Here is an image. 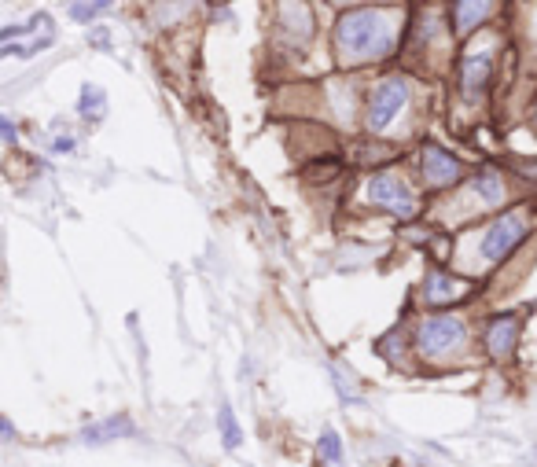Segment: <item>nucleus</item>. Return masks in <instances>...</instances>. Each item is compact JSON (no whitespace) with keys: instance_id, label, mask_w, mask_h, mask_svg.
Returning <instances> with one entry per match:
<instances>
[{"instance_id":"f257e3e1","label":"nucleus","mask_w":537,"mask_h":467,"mask_svg":"<svg viewBox=\"0 0 537 467\" xmlns=\"http://www.w3.org/2000/svg\"><path fill=\"white\" fill-rule=\"evenodd\" d=\"M335 45H339V56L346 63L379 59L394 48V26L376 8H357V12L339 19V26H335Z\"/></svg>"},{"instance_id":"f03ea898","label":"nucleus","mask_w":537,"mask_h":467,"mask_svg":"<svg viewBox=\"0 0 537 467\" xmlns=\"http://www.w3.org/2000/svg\"><path fill=\"white\" fill-rule=\"evenodd\" d=\"M460 342H464V324L449 313L423 320L420 331H416V346H420L423 357H442L449 350H457Z\"/></svg>"},{"instance_id":"7ed1b4c3","label":"nucleus","mask_w":537,"mask_h":467,"mask_svg":"<svg viewBox=\"0 0 537 467\" xmlns=\"http://www.w3.org/2000/svg\"><path fill=\"white\" fill-rule=\"evenodd\" d=\"M409 103V85H405V78H387L383 85H379L376 92H372V107H368V126L376 129H387L394 118L401 114V107Z\"/></svg>"},{"instance_id":"20e7f679","label":"nucleus","mask_w":537,"mask_h":467,"mask_svg":"<svg viewBox=\"0 0 537 467\" xmlns=\"http://www.w3.org/2000/svg\"><path fill=\"white\" fill-rule=\"evenodd\" d=\"M526 214L523 210H512V214H504L501 221H493L490 232H486V240H482V254L490 258V262H501L504 254L515 251V243L526 236Z\"/></svg>"},{"instance_id":"39448f33","label":"nucleus","mask_w":537,"mask_h":467,"mask_svg":"<svg viewBox=\"0 0 537 467\" xmlns=\"http://www.w3.org/2000/svg\"><path fill=\"white\" fill-rule=\"evenodd\" d=\"M368 192H372V199H376L379 206L394 210L398 217H412L416 214V206H420L409 184L401 181V177H394V173H376L372 184H368Z\"/></svg>"},{"instance_id":"423d86ee","label":"nucleus","mask_w":537,"mask_h":467,"mask_svg":"<svg viewBox=\"0 0 537 467\" xmlns=\"http://www.w3.org/2000/svg\"><path fill=\"white\" fill-rule=\"evenodd\" d=\"M423 173H427L431 184L446 188V184H453L460 177V162H457V155L442 151L438 144H427V148H423Z\"/></svg>"},{"instance_id":"0eeeda50","label":"nucleus","mask_w":537,"mask_h":467,"mask_svg":"<svg viewBox=\"0 0 537 467\" xmlns=\"http://www.w3.org/2000/svg\"><path fill=\"white\" fill-rule=\"evenodd\" d=\"M515 331H519V317H512V313H504V317H497L490 324V331H486V350H490L497 361H504V357H512L515 350Z\"/></svg>"},{"instance_id":"6e6552de","label":"nucleus","mask_w":537,"mask_h":467,"mask_svg":"<svg viewBox=\"0 0 537 467\" xmlns=\"http://www.w3.org/2000/svg\"><path fill=\"white\" fill-rule=\"evenodd\" d=\"M490 70H493V59L490 56L468 59V63H464V81H460V85H464V96H471V100H475V96L486 89V81H490Z\"/></svg>"},{"instance_id":"1a4fd4ad","label":"nucleus","mask_w":537,"mask_h":467,"mask_svg":"<svg viewBox=\"0 0 537 467\" xmlns=\"http://www.w3.org/2000/svg\"><path fill=\"white\" fill-rule=\"evenodd\" d=\"M460 295H464V284H460V280L438 273V269L427 276V298H431V302H453V298H460Z\"/></svg>"},{"instance_id":"9d476101","label":"nucleus","mask_w":537,"mask_h":467,"mask_svg":"<svg viewBox=\"0 0 537 467\" xmlns=\"http://www.w3.org/2000/svg\"><path fill=\"white\" fill-rule=\"evenodd\" d=\"M126 434H133V423H129L126 416H115V420L100 423V427H89V431H85V442L100 445V442H107V438H126Z\"/></svg>"},{"instance_id":"9b49d317","label":"nucleus","mask_w":537,"mask_h":467,"mask_svg":"<svg viewBox=\"0 0 537 467\" xmlns=\"http://www.w3.org/2000/svg\"><path fill=\"white\" fill-rule=\"evenodd\" d=\"M471 192H479V195H482V203L497 206V203H501V199H504V181H501V173H493V170L479 173V177L471 181Z\"/></svg>"},{"instance_id":"f8f14e48","label":"nucleus","mask_w":537,"mask_h":467,"mask_svg":"<svg viewBox=\"0 0 537 467\" xmlns=\"http://www.w3.org/2000/svg\"><path fill=\"white\" fill-rule=\"evenodd\" d=\"M493 4H457L453 15H457V34H468L482 23V15H490Z\"/></svg>"},{"instance_id":"ddd939ff","label":"nucleus","mask_w":537,"mask_h":467,"mask_svg":"<svg viewBox=\"0 0 537 467\" xmlns=\"http://www.w3.org/2000/svg\"><path fill=\"white\" fill-rule=\"evenodd\" d=\"M81 114H85V118H100L103 89H96V85H85V89H81Z\"/></svg>"},{"instance_id":"4468645a","label":"nucleus","mask_w":537,"mask_h":467,"mask_svg":"<svg viewBox=\"0 0 537 467\" xmlns=\"http://www.w3.org/2000/svg\"><path fill=\"white\" fill-rule=\"evenodd\" d=\"M221 442H225V449H236V445H240V423H236L229 405L221 409Z\"/></svg>"},{"instance_id":"2eb2a0df","label":"nucleus","mask_w":537,"mask_h":467,"mask_svg":"<svg viewBox=\"0 0 537 467\" xmlns=\"http://www.w3.org/2000/svg\"><path fill=\"white\" fill-rule=\"evenodd\" d=\"M320 456H324L328 464H339V460H343V442H339V434L335 431L320 434Z\"/></svg>"},{"instance_id":"dca6fc26","label":"nucleus","mask_w":537,"mask_h":467,"mask_svg":"<svg viewBox=\"0 0 537 467\" xmlns=\"http://www.w3.org/2000/svg\"><path fill=\"white\" fill-rule=\"evenodd\" d=\"M100 8H103V4H74V8H70V15H74L78 23H89V19L100 12Z\"/></svg>"},{"instance_id":"f3484780","label":"nucleus","mask_w":537,"mask_h":467,"mask_svg":"<svg viewBox=\"0 0 537 467\" xmlns=\"http://www.w3.org/2000/svg\"><path fill=\"white\" fill-rule=\"evenodd\" d=\"M0 133H4V140L12 144V140H15V122H12V118H0Z\"/></svg>"},{"instance_id":"a211bd4d","label":"nucleus","mask_w":537,"mask_h":467,"mask_svg":"<svg viewBox=\"0 0 537 467\" xmlns=\"http://www.w3.org/2000/svg\"><path fill=\"white\" fill-rule=\"evenodd\" d=\"M534 118H537V111H534Z\"/></svg>"}]
</instances>
